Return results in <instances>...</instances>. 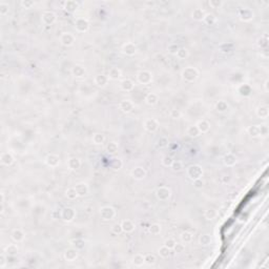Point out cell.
Masks as SVG:
<instances>
[{"label":"cell","mask_w":269,"mask_h":269,"mask_svg":"<svg viewBox=\"0 0 269 269\" xmlns=\"http://www.w3.org/2000/svg\"><path fill=\"white\" fill-rule=\"evenodd\" d=\"M65 258L68 261H73V260H75L77 258V251H75V250H68L65 253Z\"/></svg>","instance_id":"6"},{"label":"cell","mask_w":269,"mask_h":269,"mask_svg":"<svg viewBox=\"0 0 269 269\" xmlns=\"http://www.w3.org/2000/svg\"><path fill=\"white\" fill-rule=\"evenodd\" d=\"M121 105H125V107H121L124 111H130L133 108V104L129 101H124L121 103Z\"/></svg>","instance_id":"7"},{"label":"cell","mask_w":269,"mask_h":269,"mask_svg":"<svg viewBox=\"0 0 269 269\" xmlns=\"http://www.w3.org/2000/svg\"><path fill=\"white\" fill-rule=\"evenodd\" d=\"M144 262L148 263V264H154V263H155V256H147L146 258H144Z\"/></svg>","instance_id":"10"},{"label":"cell","mask_w":269,"mask_h":269,"mask_svg":"<svg viewBox=\"0 0 269 269\" xmlns=\"http://www.w3.org/2000/svg\"><path fill=\"white\" fill-rule=\"evenodd\" d=\"M145 127L148 130H155V129H157V127H158V123H157L155 120H148L145 123Z\"/></svg>","instance_id":"5"},{"label":"cell","mask_w":269,"mask_h":269,"mask_svg":"<svg viewBox=\"0 0 269 269\" xmlns=\"http://www.w3.org/2000/svg\"><path fill=\"white\" fill-rule=\"evenodd\" d=\"M61 41H62V43H63L64 45H70V44H73L74 37L70 35V33H67V34H64V35L62 36Z\"/></svg>","instance_id":"2"},{"label":"cell","mask_w":269,"mask_h":269,"mask_svg":"<svg viewBox=\"0 0 269 269\" xmlns=\"http://www.w3.org/2000/svg\"><path fill=\"white\" fill-rule=\"evenodd\" d=\"M160 254L162 256H168V254H169V248L166 246L162 247L161 249H160Z\"/></svg>","instance_id":"9"},{"label":"cell","mask_w":269,"mask_h":269,"mask_svg":"<svg viewBox=\"0 0 269 269\" xmlns=\"http://www.w3.org/2000/svg\"><path fill=\"white\" fill-rule=\"evenodd\" d=\"M122 229L123 230H125V231H131V230H133V228H135V225L131 223L130 221H124L123 222V224H122Z\"/></svg>","instance_id":"3"},{"label":"cell","mask_w":269,"mask_h":269,"mask_svg":"<svg viewBox=\"0 0 269 269\" xmlns=\"http://www.w3.org/2000/svg\"><path fill=\"white\" fill-rule=\"evenodd\" d=\"M157 101H158L157 96L154 95V94H150V95H148V97H147V102H148L149 104H156V103H157Z\"/></svg>","instance_id":"8"},{"label":"cell","mask_w":269,"mask_h":269,"mask_svg":"<svg viewBox=\"0 0 269 269\" xmlns=\"http://www.w3.org/2000/svg\"><path fill=\"white\" fill-rule=\"evenodd\" d=\"M188 174H189L191 179H196L197 180V179H199V178L201 177L202 170H201V168H200L199 166H191V167L189 168Z\"/></svg>","instance_id":"1"},{"label":"cell","mask_w":269,"mask_h":269,"mask_svg":"<svg viewBox=\"0 0 269 269\" xmlns=\"http://www.w3.org/2000/svg\"><path fill=\"white\" fill-rule=\"evenodd\" d=\"M133 178H137V179H142V178L145 176V171L143 170L142 168L138 167L133 171Z\"/></svg>","instance_id":"4"}]
</instances>
